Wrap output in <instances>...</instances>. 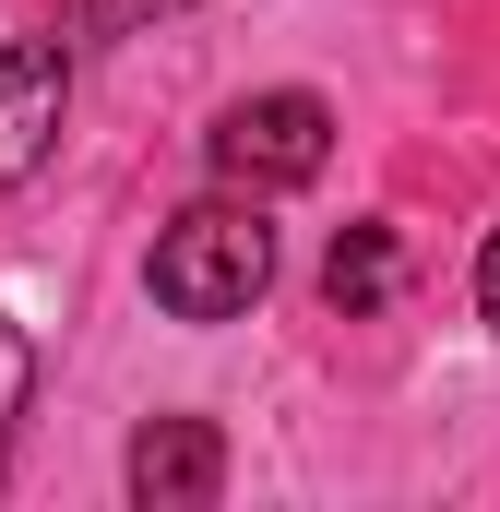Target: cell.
Masks as SVG:
<instances>
[{
    "label": "cell",
    "instance_id": "cell-1",
    "mask_svg": "<svg viewBox=\"0 0 500 512\" xmlns=\"http://www.w3.org/2000/svg\"><path fill=\"white\" fill-rule=\"evenodd\" d=\"M143 286H155L167 322H239L250 298L274 286V227L250 203H191V215H167Z\"/></svg>",
    "mask_w": 500,
    "mask_h": 512
},
{
    "label": "cell",
    "instance_id": "cell-2",
    "mask_svg": "<svg viewBox=\"0 0 500 512\" xmlns=\"http://www.w3.org/2000/svg\"><path fill=\"white\" fill-rule=\"evenodd\" d=\"M203 155H215V179H239V191H310V179L334 167V108H322L310 84L239 96L227 120L203 131Z\"/></svg>",
    "mask_w": 500,
    "mask_h": 512
},
{
    "label": "cell",
    "instance_id": "cell-3",
    "mask_svg": "<svg viewBox=\"0 0 500 512\" xmlns=\"http://www.w3.org/2000/svg\"><path fill=\"white\" fill-rule=\"evenodd\" d=\"M120 477H131L143 512H203L227 489V429H215V417H143Z\"/></svg>",
    "mask_w": 500,
    "mask_h": 512
},
{
    "label": "cell",
    "instance_id": "cell-4",
    "mask_svg": "<svg viewBox=\"0 0 500 512\" xmlns=\"http://www.w3.org/2000/svg\"><path fill=\"white\" fill-rule=\"evenodd\" d=\"M60 108H72V48H48V36L0 48V179H36L48 167Z\"/></svg>",
    "mask_w": 500,
    "mask_h": 512
},
{
    "label": "cell",
    "instance_id": "cell-5",
    "mask_svg": "<svg viewBox=\"0 0 500 512\" xmlns=\"http://www.w3.org/2000/svg\"><path fill=\"white\" fill-rule=\"evenodd\" d=\"M322 298H334V310H381V298H393V227H346V239L322 251Z\"/></svg>",
    "mask_w": 500,
    "mask_h": 512
},
{
    "label": "cell",
    "instance_id": "cell-6",
    "mask_svg": "<svg viewBox=\"0 0 500 512\" xmlns=\"http://www.w3.org/2000/svg\"><path fill=\"white\" fill-rule=\"evenodd\" d=\"M24 393H36V346H24V322L0 310V477H12V417H24Z\"/></svg>",
    "mask_w": 500,
    "mask_h": 512
},
{
    "label": "cell",
    "instance_id": "cell-7",
    "mask_svg": "<svg viewBox=\"0 0 500 512\" xmlns=\"http://www.w3.org/2000/svg\"><path fill=\"white\" fill-rule=\"evenodd\" d=\"M477 310H489V334H500V227H489V251H477Z\"/></svg>",
    "mask_w": 500,
    "mask_h": 512
},
{
    "label": "cell",
    "instance_id": "cell-8",
    "mask_svg": "<svg viewBox=\"0 0 500 512\" xmlns=\"http://www.w3.org/2000/svg\"><path fill=\"white\" fill-rule=\"evenodd\" d=\"M131 12H167V0H84V36H108V24H131Z\"/></svg>",
    "mask_w": 500,
    "mask_h": 512
}]
</instances>
